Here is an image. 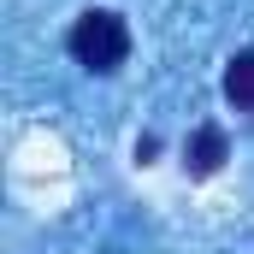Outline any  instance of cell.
<instances>
[{"mask_svg": "<svg viewBox=\"0 0 254 254\" xmlns=\"http://www.w3.org/2000/svg\"><path fill=\"white\" fill-rule=\"evenodd\" d=\"M65 48H71V60L83 65V71H119L130 60V24L113 12V6H89L77 24H71V36H65Z\"/></svg>", "mask_w": 254, "mask_h": 254, "instance_id": "1", "label": "cell"}, {"mask_svg": "<svg viewBox=\"0 0 254 254\" xmlns=\"http://www.w3.org/2000/svg\"><path fill=\"white\" fill-rule=\"evenodd\" d=\"M225 154H231L225 130L219 125H195L190 142H184V172H190V178H213V172L225 166Z\"/></svg>", "mask_w": 254, "mask_h": 254, "instance_id": "2", "label": "cell"}, {"mask_svg": "<svg viewBox=\"0 0 254 254\" xmlns=\"http://www.w3.org/2000/svg\"><path fill=\"white\" fill-rule=\"evenodd\" d=\"M225 101L231 107H254V48H243L225 65Z\"/></svg>", "mask_w": 254, "mask_h": 254, "instance_id": "3", "label": "cell"}]
</instances>
